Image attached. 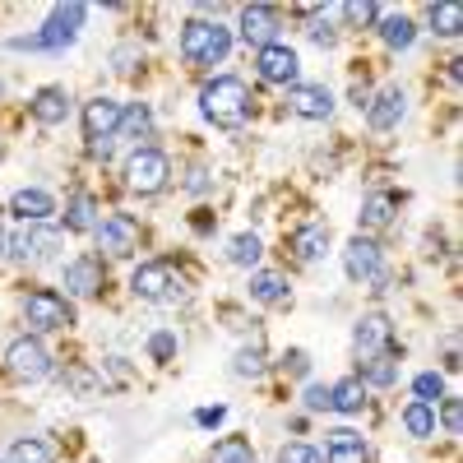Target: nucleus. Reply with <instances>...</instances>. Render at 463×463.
<instances>
[{"mask_svg": "<svg viewBox=\"0 0 463 463\" xmlns=\"http://www.w3.org/2000/svg\"><path fill=\"white\" fill-rule=\"evenodd\" d=\"M200 111L209 116L213 126L237 130L250 116V89L237 80V74H218V80L204 84V93H200Z\"/></svg>", "mask_w": 463, "mask_h": 463, "instance_id": "nucleus-1", "label": "nucleus"}, {"mask_svg": "<svg viewBox=\"0 0 463 463\" xmlns=\"http://www.w3.org/2000/svg\"><path fill=\"white\" fill-rule=\"evenodd\" d=\"M130 292L139 301H185V279H181V269L172 260H144L135 274H130Z\"/></svg>", "mask_w": 463, "mask_h": 463, "instance_id": "nucleus-2", "label": "nucleus"}, {"mask_svg": "<svg viewBox=\"0 0 463 463\" xmlns=\"http://www.w3.org/2000/svg\"><path fill=\"white\" fill-rule=\"evenodd\" d=\"M232 52V28L218 24V19H195V24H185L181 33V56L190 65H218L227 61Z\"/></svg>", "mask_w": 463, "mask_h": 463, "instance_id": "nucleus-3", "label": "nucleus"}, {"mask_svg": "<svg viewBox=\"0 0 463 463\" xmlns=\"http://www.w3.org/2000/svg\"><path fill=\"white\" fill-rule=\"evenodd\" d=\"M172 181V163L163 148H135L126 163V185L135 195H158V190Z\"/></svg>", "mask_w": 463, "mask_h": 463, "instance_id": "nucleus-4", "label": "nucleus"}, {"mask_svg": "<svg viewBox=\"0 0 463 463\" xmlns=\"http://www.w3.org/2000/svg\"><path fill=\"white\" fill-rule=\"evenodd\" d=\"M24 320H28V329H37V334H52V329L74 325V311H70V301H65L61 292L37 288V292H28V301H24Z\"/></svg>", "mask_w": 463, "mask_h": 463, "instance_id": "nucleus-5", "label": "nucleus"}, {"mask_svg": "<svg viewBox=\"0 0 463 463\" xmlns=\"http://www.w3.org/2000/svg\"><path fill=\"white\" fill-rule=\"evenodd\" d=\"M84 19H89L84 5H56V10L47 14L43 33H33V37H37V52H61V47H70L74 37H80Z\"/></svg>", "mask_w": 463, "mask_h": 463, "instance_id": "nucleus-6", "label": "nucleus"}, {"mask_svg": "<svg viewBox=\"0 0 463 463\" xmlns=\"http://www.w3.org/2000/svg\"><path fill=\"white\" fill-rule=\"evenodd\" d=\"M65 246V237H61V227H47V222H24V232H14V237L5 241V250L14 255V260H47V255H56Z\"/></svg>", "mask_w": 463, "mask_h": 463, "instance_id": "nucleus-7", "label": "nucleus"}, {"mask_svg": "<svg viewBox=\"0 0 463 463\" xmlns=\"http://www.w3.org/2000/svg\"><path fill=\"white\" fill-rule=\"evenodd\" d=\"M93 237H98V250H102V255L121 260V255H130V250L139 246V222H135L130 213H107V218H98Z\"/></svg>", "mask_w": 463, "mask_h": 463, "instance_id": "nucleus-8", "label": "nucleus"}, {"mask_svg": "<svg viewBox=\"0 0 463 463\" xmlns=\"http://www.w3.org/2000/svg\"><path fill=\"white\" fill-rule=\"evenodd\" d=\"M5 366L14 380H47L52 375V353L37 338H14L10 353H5Z\"/></svg>", "mask_w": 463, "mask_h": 463, "instance_id": "nucleus-9", "label": "nucleus"}, {"mask_svg": "<svg viewBox=\"0 0 463 463\" xmlns=\"http://www.w3.org/2000/svg\"><path fill=\"white\" fill-rule=\"evenodd\" d=\"M121 116H126V107L116 102V98H93V102L84 107V135H89V148H98V144H116Z\"/></svg>", "mask_w": 463, "mask_h": 463, "instance_id": "nucleus-10", "label": "nucleus"}, {"mask_svg": "<svg viewBox=\"0 0 463 463\" xmlns=\"http://www.w3.org/2000/svg\"><path fill=\"white\" fill-rule=\"evenodd\" d=\"M255 70H260V80H264V84H279V89L301 84V61H297V52L283 47V43L264 47V52L255 56Z\"/></svg>", "mask_w": 463, "mask_h": 463, "instance_id": "nucleus-11", "label": "nucleus"}, {"mask_svg": "<svg viewBox=\"0 0 463 463\" xmlns=\"http://www.w3.org/2000/svg\"><path fill=\"white\" fill-rule=\"evenodd\" d=\"M343 269H347V279L353 283H375L384 274V264H380V246L371 237H353L343 250Z\"/></svg>", "mask_w": 463, "mask_h": 463, "instance_id": "nucleus-12", "label": "nucleus"}, {"mask_svg": "<svg viewBox=\"0 0 463 463\" xmlns=\"http://www.w3.org/2000/svg\"><path fill=\"white\" fill-rule=\"evenodd\" d=\"M241 37H246V43L250 47H274L279 43V33H283V19H279V10H269V5H246L241 10Z\"/></svg>", "mask_w": 463, "mask_h": 463, "instance_id": "nucleus-13", "label": "nucleus"}, {"mask_svg": "<svg viewBox=\"0 0 463 463\" xmlns=\"http://www.w3.org/2000/svg\"><path fill=\"white\" fill-rule=\"evenodd\" d=\"M288 102H292V111L301 116V121H329V111H334V93L325 84H292Z\"/></svg>", "mask_w": 463, "mask_h": 463, "instance_id": "nucleus-14", "label": "nucleus"}, {"mask_svg": "<svg viewBox=\"0 0 463 463\" xmlns=\"http://www.w3.org/2000/svg\"><path fill=\"white\" fill-rule=\"evenodd\" d=\"M390 343H394V325L384 320V316H366L357 329H353V347H357V357L371 362L380 353H390Z\"/></svg>", "mask_w": 463, "mask_h": 463, "instance_id": "nucleus-15", "label": "nucleus"}, {"mask_svg": "<svg viewBox=\"0 0 463 463\" xmlns=\"http://www.w3.org/2000/svg\"><path fill=\"white\" fill-rule=\"evenodd\" d=\"M65 292L80 297V301L102 292V264H98V255H80V260L65 264Z\"/></svg>", "mask_w": 463, "mask_h": 463, "instance_id": "nucleus-16", "label": "nucleus"}, {"mask_svg": "<svg viewBox=\"0 0 463 463\" xmlns=\"http://www.w3.org/2000/svg\"><path fill=\"white\" fill-rule=\"evenodd\" d=\"M10 213L19 222H47L56 213V200L47 195V190H37V185H24V190H14V195H10Z\"/></svg>", "mask_w": 463, "mask_h": 463, "instance_id": "nucleus-17", "label": "nucleus"}, {"mask_svg": "<svg viewBox=\"0 0 463 463\" xmlns=\"http://www.w3.org/2000/svg\"><path fill=\"white\" fill-rule=\"evenodd\" d=\"M403 111H408L403 89H384V93L366 107V121H371V130H394V126L403 121Z\"/></svg>", "mask_w": 463, "mask_h": 463, "instance_id": "nucleus-18", "label": "nucleus"}, {"mask_svg": "<svg viewBox=\"0 0 463 463\" xmlns=\"http://www.w3.org/2000/svg\"><path fill=\"white\" fill-rule=\"evenodd\" d=\"M325 463H366V440H362L353 427H338V431H329Z\"/></svg>", "mask_w": 463, "mask_h": 463, "instance_id": "nucleus-19", "label": "nucleus"}, {"mask_svg": "<svg viewBox=\"0 0 463 463\" xmlns=\"http://www.w3.org/2000/svg\"><path fill=\"white\" fill-rule=\"evenodd\" d=\"M292 250H297V260H301V264L325 260V250H329V227H320V222L297 227V232H292Z\"/></svg>", "mask_w": 463, "mask_h": 463, "instance_id": "nucleus-20", "label": "nucleus"}, {"mask_svg": "<svg viewBox=\"0 0 463 463\" xmlns=\"http://www.w3.org/2000/svg\"><path fill=\"white\" fill-rule=\"evenodd\" d=\"M329 408L343 412V417H357V412L366 408V384H362L357 375H347V380L329 384Z\"/></svg>", "mask_w": 463, "mask_h": 463, "instance_id": "nucleus-21", "label": "nucleus"}, {"mask_svg": "<svg viewBox=\"0 0 463 463\" xmlns=\"http://www.w3.org/2000/svg\"><path fill=\"white\" fill-rule=\"evenodd\" d=\"M28 111H33L43 126H61L65 116H70V93H65V89H43V93L28 102Z\"/></svg>", "mask_w": 463, "mask_h": 463, "instance_id": "nucleus-22", "label": "nucleus"}, {"mask_svg": "<svg viewBox=\"0 0 463 463\" xmlns=\"http://www.w3.org/2000/svg\"><path fill=\"white\" fill-rule=\"evenodd\" d=\"M250 297L260 306H283L288 301V279L274 274V269H260V274H250Z\"/></svg>", "mask_w": 463, "mask_h": 463, "instance_id": "nucleus-23", "label": "nucleus"}, {"mask_svg": "<svg viewBox=\"0 0 463 463\" xmlns=\"http://www.w3.org/2000/svg\"><path fill=\"white\" fill-rule=\"evenodd\" d=\"M380 37H384V47H390V52H408L417 43V24L408 14H384L380 19Z\"/></svg>", "mask_w": 463, "mask_h": 463, "instance_id": "nucleus-24", "label": "nucleus"}, {"mask_svg": "<svg viewBox=\"0 0 463 463\" xmlns=\"http://www.w3.org/2000/svg\"><path fill=\"white\" fill-rule=\"evenodd\" d=\"M10 463H56V445L47 436H24L10 445Z\"/></svg>", "mask_w": 463, "mask_h": 463, "instance_id": "nucleus-25", "label": "nucleus"}, {"mask_svg": "<svg viewBox=\"0 0 463 463\" xmlns=\"http://www.w3.org/2000/svg\"><path fill=\"white\" fill-rule=\"evenodd\" d=\"M399 380V357L394 353H380L371 362H362V384H375V390H390Z\"/></svg>", "mask_w": 463, "mask_h": 463, "instance_id": "nucleus-26", "label": "nucleus"}, {"mask_svg": "<svg viewBox=\"0 0 463 463\" xmlns=\"http://www.w3.org/2000/svg\"><path fill=\"white\" fill-rule=\"evenodd\" d=\"M403 431H408L412 440H427V436H436V408L412 399V403L403 408Z\"/></svg>", "mask_w": 463, "mask_h": 463, "instance_id": "nucleus-27", "label": "nucleus"}, {"mask_svg": "<svg viewBox=\"0 0 463 463\" xmlns=\"http://www.w3.org/2000/svg\"><path fill=\"white\" fill-rule=\"evenodd\" d=\"M65 227H70V232H93V227H98V204H93V195H74V200L65 204Z\"/></svg>", "mask_w": 463, "mask_h": 463, "instance_id": "nucleus-28", "label": "nucleus"}, {"mask_svg": "<svg viewBox=\"0 0 463 463\" xmlns=\"http://www.w3.org/2000/svg\"><path fill=\"white\" fill-rule=\"evenodd\" d=\"M394 222V195H371L362 204V227L366 232H380V227H390Z\"/></svg>", "mask_w": 463, "mask_h": 463, "instance_id": "nucleus-29", "label": "nucleus"}, {"mask_svg": "<svg viewBox=\"0 0 463 463\" xmlns=\"http://www.w3.org/2000/svg\"><path fill=\"white\" fill-rule=\"evenodd\" d=\"M209 463H255V449H250V440H241V436H227V440H218V445L209 449Z\"/></svg>", "mask_w": 463, "mask_h": 463, "instance_id": "nucleus-30", "label": "nucleus"}, {"mask_svg": "<svg viewBox=\"0 0 463 463\" xmlns=\"http://www.w3.org/2000/svg\"><path fill=\"white\" fill-rule=\"evenodd\" d=\"M260 255H264V246H260L255 232H241V237H232V246H227V260H232V264H241V269L260 264Z\"/></svg>", "mask_w": 463, "mask_h": 463, "instance_id": "nucleus-31", "label": "nucleus"}, {"mask_svg": "<svg viewBox=\"0 0 463 463\" xmlns=\"http://www.w3.org/2000/svg\"><path fill=\"white\" fill-rule=\"evenodd\" d=\"M148 130H153V116H148L144 102H135V107H126L121 130H116V135H126V139H148Z\"/></svg>", "mask_w": 463, "mask_h": 463, "instance_id": "nucleus-32", "label": "nucleus"}, {"mask_svg": "<svg viewBox=\"0 0 463 463\" xmlns=\"http://www.w3.org/2000/svg\"><path fill=\"white\" fill-rule=\"evenodd\" d=\"M431 33L436 37H458L463 33V10L458 5H431Z\"/></svg>", "mask_w": 463, "mask_h": 463, "instance_id": "nucleus-33", "label": "nucleus"}, {"mask_svg": "<svg viewBox=\"0 0 463 463\" xmlns=\"http://www.w3.org/2000/svg\"><path fill=\"white\" fill-rule=\"evenodd\" d=\"M412 394H417V403H431L436 408V399H445V375L440 371H421L412 380Z\"/></svg>", "mask_w": 463, "mask_h": 463, "instance_id": "nucleus-34", "label": "nucleus"}, {"mask_svg": "<svg viewBox=\"0 0 463 463\" xmlns=\"http://www.w3.org/2000/svg\"><path fill=\"white\" fill-rule=\"evenodd\" d=\"M232 371H237L241 380H255V375H264V347H260V343H250V347H237V362H232Z\"/></svg>", "mask_w": 463, "mask_h": 463, "instance_id": "nucleus-35", "label": "nucleus"}, {"mask_svg": "<svg viewBox=\"0 0 463 463\" xmlns=\"http://www.w3.org/2000/svg\"><path fill=\"white\" fill-rule=\"evenodd\" d=\"M279 463H325V454H320L316 445L292 440V445H283V449H279Z\"/></svg>", "mask_w": 463, "mask_h": 463, "instance_id": "nucleus-36", "label": "nucleus"}, {"mask_svg": "<svg viewBox=\"0 0 463 463\" xmlns=\"http://www.w3.org/2000/svg\"><path fill=\"white\" fill-rule=\"evenodd\" d=\"M148 357L153 362H172L176 357V334H153L148 338Z\"/></svg>", "mask_w": 463, "mask_h": 463, "instance_id": "nucleus-37", "label": "nucleus"}, {"mask_svg": "<svg viewBox=\"0 0 463 463\" xmlns=\"http://www.w3.org/2000/svg\"><path fill=\"white\" fill-rule=\"evenodd\" d=\"M338 14H343L347 24H357V28H366V24H375V19H380V10L371 5V0H362V5H343Z\"/></svg>", "mask_w": 463, "mask_h": 463, "instance_id": "nucleus-38", "label": "nucleus"}, {"mask_svg": "<svg viewBox=\"0 0 463 463\" xmlns=\"http://www.w3.org/2000/svg\"><path fill=\"white\" fill-rule=\"evenodd\" d=\"M301 403H306V412H325L329 408V384H306Z\"/></svg>", "mask_w": 463, "mask_h": 463, "instance_id": "nucleus-39", "label": "nucleus"}, {"mask_svg": "<svg viewBox=\"0 0 463 463\" xmlns=\"http://www.w3.org/2000/svg\"><path fill=\"white\" fill-rule=\"evenodd\" d=\"M288 375H306V371H311V357H306L301 353V347H288V353H283V362H279Z\"/></svg>", "mask_w": 463, "mask_h": 463, "instance_id": "nucleus-40", "label": "nucleus"}, {"mask_svg": "<svg viewBox=\"0 0 463 463\" xmlns=\"http://www.w3.org/2000/svg\"><path fill=\"white\" fill-rule=\"evenodd\" d=\"M440 421H445V431H449V436H458V431H463V408H458V399H445Z\"/></svg>", "mask_w": 463, "mask_h": 463, "instance_id": "nucleus-41", "label": "nucleus"}, {"mask_svg": "<svg viewBox=\"0 0 463 463\" xmlns=\"http://www.w3.org/2000/svg\"><path fill=\"white\" fill-rule=\"evenodd\" d=\"M311 43H320V47H334V43H338V33H334L325 19H316V24H311Z\"/></svg>", "mask_w": 463, "mask_h": 463, "instance_id": "nucleus-42", "label": "nucleus"}, {"mask_svg": "<svg viewBox=\"0 0 463 463\" xmlns=\"http://www.w3.org/2000/svg\"><path fill=\"white\" fill-rule=\"evenodd\" d=\"M135 61H139V52L135 47H121V52H116V74H130Z\"/></svg>", "mask_w": 463, "mask_h": 463, "instance_id": "nucleus-43", "label": "nucleus"}, {"mask_svg": "<svg viewBox=\"0 0 463 463\" xmlns=\"http://www.w3.org/2000/svg\"><path fill=\"white\" fill-rule=\"evenodd\" d=\"M222 417H227V408H200V412H195V421H200V427H218Z\"/></svg>", "mask_w": 463, "mask_h": 463, "instance_id": "nucleus-44", "label": "nucleus"}, {"mask_svg": "<svg viewBox=\"0 0 463 463\" xmlns=\"http://www.w3.org/2000/svg\"><path fill=\"white\" fill-rule=\"evenodd\" d=\"M353 102H357V107H371V93H366V89L357 84V89H353Z\"/></svg>", "mask_w": 463, "mask_h": 463, "instance_id": "nucleus-45", "label": "nucleus"}, {"mask_svg": "<svg viewBox=\"0 0 463 463\" xmlns=\"http://www.w3.org/2000/svg\"><path fill=\"white\" fill-rule=\"evenodd\" d=\"M0 250H5V232H0Z\"/></svg>", "mask_w": 463, "mask_h": 463, "instance_id": "nucleus-46", "label": "nucleus"}]
</instances>
